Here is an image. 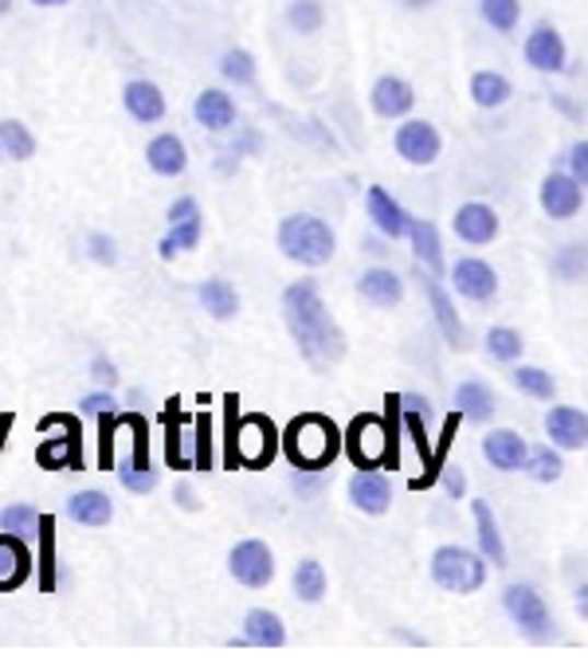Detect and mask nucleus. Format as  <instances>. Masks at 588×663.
<instances>
[{
    "label": "nucleus",
    "mask_w": 588,
    "mask_h": 663,
    "mask_svg": "<svg viewBox=\"0 0 588 663\" xmlns=\"http://www.w3.org/2000/svg\"><path fill=\"white\" fill-rule=\"evenodd\" d=\"M283 318H287L290 338L299 342L302 357L310 365H334L346 354V334L330 318L314 279H299L283 290Z\"/></svg>",
    "instance_id": "1"
},
{
    "label": "nucleus",
    "mask_w": 588,
    "mask_h": 663,
    "mask_svg": "<svg viewBox=\"0 0 588 663\" xmlns=\"http://www.w3.org/2000/svg\"><path fill=\"white\" fill-rule=\"evenodd\" d=\"M283 448H287V456H290V464H295V468L318 471V468H326V464H334V456H337V428L326 421V416L307 412V416H299V421L287 424Z\"/></svg>",
    "instance_id": "2"
},
{
    "label": "nucleus",
    "mask_w": 588,
    "mask_h": 663,
    "mask_svg": "<svg viewBox=\"0 0 588 663\" xmlns=\"http://www.w3.org/2000/svg\"><path fill=\"white\" fill-rule=\"evenodd\" d=\"M279 248L287 260H299L307 263V267H322V263H330V255H334L337 240L326 220H318V216L310 213H295L279 225Z\"/></svg>",
    "instance_id": "3"
},
{
    "label": "nucleus",
    "mask_w": 588,
    "mask_h": 663,
    "mask_svg": "<svg viewBox=\"0 0 588 663\" xmlns=\"http://www.w3.org/2000/svg\"><path fill=\"white\" fill-rule=\"evenodd\" d=\"M431 581L448 593H479L486 581V558L463 546H439L431 553Z\"/></svg>",
    "instance_id": "4"
},
{
    "label": "nucleus",
    "mask_w": 588,
    "mask_h": 663,
    "mask_svg": "<svg viewBox=\"0 0 588 663\" xmlns=\"http://www.w3.org/2000/svg\"><path fill=\"white\" fill-rule=\"evenodd\" d=\"M275 451H279L275 424L255 412V416H243V421L235 424V439L228 444L224 464L228 468H235V464H243V468H267L275 459Z\"/></svg>",
    "instance_id": "5"
},
{
    "label": "nucleus",
    "mask_w": 588,
    "mask_h": 663,
    "mask_svg": "<svg viewBox=\"0 0 588 663\" xmlns=\"http://www.w3.org/2000/svg\"><path fill=\"white\" fill-rule=\"evenodd\" d=\"M346 448L354 456L357 468H381V464H396V436L389 432V424L373 412H365L349 424Z\"/></svg>",
    "instance_id": "6"
},
{
    "label": "nucleus",
    "mask_w": 588,
    "mask_h": 663,
    "mask_svg": "<svg viewBox=\"0 0 588 663\" xmlns=\"http://www.w3.org/2000/svg\"><path fill=\"white\" fill-rule=\"evenodd\" d=\"M522 56L533 71L557 76V71H565V64H569V47H565V39H561V32L553 28L550 20H542V24H533L530 36H526Z\"/></svg>",
    "instance_id": "7"
},
{
    "label": "nucleus",
    "mask_w": 588,
    "mask_h": 663,
    "mask_svg": "<svg viewBox=\"0 0 588 663\" xmlns=\"http://www.w3.org/2000/svg\"><path fill=\"white\" fill-rule=\"evenodd\" d=\"M503 605H506V613H510V620L522 628L526 636L542 640V636L550 632V608H545V601L538 597V588H530V585H506Z\"/></svg>",
    "instance_id": "8"
},
{
    "label": "nucleus",
    "mask_w": 588,
    "mask_h": 663,
    "mask_svg": "<svg viewBox=\"0 0 588 663\" xmlns=\"http://www.w3.org/2000/svg\"><path fill=\"white\" fill-rule=\"evenodd\" d=\"M126 421H130L134 428V448H130V459L118 468V479L126 491H150V487L158 483V476H153L150 468V428H146V421H141L138 412H126Z\"/></svg>",
    "instance_id": "9"
},
{
    "label": "nucleus",
    "mask_w": 588,
    "mask_h": 663,
    "mask_svg": "<svg viewBox=\"0 0 588 663\" xmlns=\"http://www.w3.org/2000/svg\"><path fill=\"white\" fill-rule=\"evenodd\" d=\"M228 570H232V578L240 581V585L263 588L267 581L275 578V558L263 542L247 538V542H240L232 553H228Z\"/></svg>",
    "instance_id": "10"
},
{
    "label": "nucleus",
    "mask_w": 588,
    "mask_h": 663,
    "mask_svg": "<svg viewBox=\"0 0 588 663\" xmlns=\"http://www.w3.org/2000/svg\"><path fill=\"white\" fill-rule=\"evenodd\" d=\"M443 150L439 130L424 118H408L404 126H396V153H401L408 165H431Z\"/></svg>",
    "instance_id": "11"
},
{
    "label": "nucleus",
    "mask_w": 588,
    "mask_h": 663,
    "mask_svg": "<svg viewBox=\"0 0 588 663\" xmlns=\"http://www.w3.org/2000/svg\"><path fill=\"white\" fill-rule=\"evenodd\" d=\"M538 201H542L550 220H569V216H577L580 205H585V185H580L573 173H550V178L542 181Z\"/></svg>",
    "instance_id": "12"
},
{
    "label": "nucleus",
    "mask_w": 588,
    "mask_h": 663,
    "mask_svg": "<svg viewBox=\"0 0 588 663\" xmlns=\"http://www.w3.org/2000/svg\"><path fill=\"white\" fill-rule=\"evenodd\" d=\"M545 436H550L553 448L580 451L588 444V412L573 409V404H553L545 412Z\"/></svg>",
    "instance_id": "13"
},
{
    "label": "nucleus",
    "mask_w": 588,
    "mask_h": 663,
    "mask_svg": "<svg viewBox=\"0 0 588 663\" xmlns=\"http://www.w3.org/2000/svg\"><path fill=\"white\" fill-rule=\"evenodd\" d=\"M44 421L59 424L64 428V436L51 439V444H39L36 459L44 464V468H83V451H79V439H83V432H79V421L76 416H44Z\"/></svg>",
    "instance_id": "14"
},
{
    "label": "nucleus",
    "mask_w": 588,
    "mask_h": 663,
    "mask_svg": "<svg viewBox=\"0 0 588 663\" xmlns=\"http://www.w3.org/2000/svg\"><path fill=\"white\" fill-rule=\"evenodd\" d=\"M451 283H456L459 295L471 302H491L498 295L495 267L486 260H475V255H468V260H459L456 267H451Z\"/></svg>",
    "instance_id": "15"
},
{
    "label": "nucleus",
    "mask_w": 588,
    "mask_h": 663,
    "mask_svg": "<svg viewBox=\"0 0 588 663\" xmlns=\"http://www.w3.org/2000/svg\"><path fill=\"white\" fill-rule=\"evenodd\" d=\"M456 236L471 248H483L498 236V213L483 201H468V205L456 208V220H451Z\"/></svg>",
    "instance_id": "16"
},
{
    "label": "nucleus",
    "mask_w": 588,
    "mask_h": 663,
    "mask_svg": "<svg viewBox=\"0 0 588 663\" xmlns=\"http://www.w3.org/2000/svg\"><path fill=\"white\" fill-rule=\"evenodd\" d=\"M365 213H369V220H373L377 232L389 236V240H401V236L412 232V216L404 213V208L396 205L381 185H373L369 193H365Z\"/></svg>",
    "instance_id": "17"
},
{
    "label": "nucleus",
    "mask_w": 588,
    "mask_h": 663,
    "mask_svg": "<svg viewBox=\"0 0 588 663\" xmlns=\"http://www.w3.org/2000/svg\"><path fill=\"white\" fill-rule=\"evenodd\" d=\"M483 456H486V464L498 471H522L526 459H530V444H526V436H518V432L495 428V432H486Z\"/></svg>",
    "instance_id": "18"
},
{
    "label": "nucleus",
    "mask_w": 588,
    "mask_h": 663,
    "mask_svg": "<svg viewBox=\"0 0 588 663\" xmlns=\"http://www.w3.org/2000/svg\"><path fill=\"white\" fill-rule=\"evenodd\" d=\"M369 103L381 118H404V114L416 106V91H412L408 79L401 76H381L369 91Z\"/></svg>",
    "instance_id": "19"
},
{
    "label": "nucleus",
    "mask_w": 588,
    "mask_h": 663,
    "mask_svg": "<svg viewBox=\"0 0 588 663\" xmlns=\"http://www.w3.org/2000/svg\"><path fill=\"white\" fill-rule=\"evenodd\" d=\"M32 573V553L28 546H24V538L20 534H0V593H12V588H20L24 581H28Z\"/></svg>",
    "instance_id": "20"
},
{
    "label": "nucleus",
    "mask_w": 588,
    "mask_h": 663,
    "mask_svg": "<svg viewBox=\"0 0 588 663\" xmlns=\"http://www.w3.org/2000/svg\"><path fill=\"white\" fill-rule=\"evenodd\" d=\"M389 479L377 476L373 468H357V476L349 479V503L357 506V511L365 514H384L389 511Z\"/></svg>",
    "instance_id": "21"
},
{
    "label": "nucleus",
    "mask_w": 588,
    "mask_h": 663,
    "mask_svg": "<svg viewBox=\"0 0 588 663\" xmlns=\"http://www.w3.org/2000/svg\"><path fill=\"white\" fill-rule=\"evenodd\" d=\"M357 295H361L365 302H373V307H396V302L404 299V283L396 272H389V267H369V272H361V279H357Z\"/></svg>",
    "instance_id": "22"
},
{
    "label": "nucleus",
    "mask_w": 588,
    "mask_h": 663,
    "mask_svg": "<svg viewBox=\"0 0 588 663\" xmlns=\"http://www.w3.org/2000/svg\"><path fill=\"white\" fill-rule=\"evenodd\" d=\"M122 103H126L130 118L138 122H161V114H165V94L150 79H130L126 91H122Z\"/></svg>",
    "instance_id": "23"
},
{
    "label": "nucleus",
    "mask_w": 588,
    "mask_h": 663,
    "mask_svg": "<svg viewBox=\"0 0 588 663\" xmlns=\"http://www.w3.org/2000/svg\"><path fill=\"white\" fill-rule=\"evenodd\" d=\"M193 118L205 126V130L220 134L228 130L235 122V103H232V94L224 91H216V87H208V91L196 94V103H193Z\"/></svg>",
    "instance_id": "24"
},
{
    "label": "nucleus",
    "mask_w": 588,
    "mask_h": 663,
    "mask_svg": "<svg viewBox=\"0 0 588 663\" xmlns=\"http://www.w3.org/2000/svg\"><path fill=\"white\" fill-rule=\"evenodd\" d=\"M146 161H150V169L161 173V178H181L188 165V150L177 134H158V138L146 146Z\"/></svg>",
    "instance_id": "25"
},
{
    "label": "nucleus",
    "mask_w": 588,
    "mask_h": 663,
    "mask_svg": "<svg viewBox=\"0 0 588 663\" xmlns=\"http://www.w3.org/2000/svg\"><path fill=\"white\" fill-rule=\"evenodd\" d=\"M424 290H428V302H431V310H436L439 334L448 338L456 350H468V330H463V322H459L456 307H451V299H448V290L439 287L436 279H424Z\"/></svg>",
    "instance_id": "26"
},
{
    "label": "nucleus",
    "mask_w": 588,
    "mask_h": 663,
    "mask_svg": "<svg viewBox=\"0 0 588 663\" xmlns=\"http://www.w3.org/2000/svg\"><path fill=\"white\" fill-rule=\"evenodd\" d=\"M471 518H475V534H479V550L491 565H506V546H503V534H498L495 523V511L486 506V499L471 503Z\"/></svg>",
    "instance_id": "27"
},
{
    "label": "nucleus",
    "mask_w": 588,
    "mask_h": 663,
    "mask_svg": "<svg viewBox=\"0 0 588 663\" xmlns=\"http://www.w3.org/2000/svg\"><path fill=\"white\" fill-rule=\"evenodd\" d=\"M243 636L247 644L255 648H283L287 644V628H283L279 613H267V608H252L247 620H243Z\"/></svg>",
    "instance_id": "28"
},
{
    "label": "nucleus",
    "mask_w": 588,
    "mask_h": 663,
    "mask_svg": "<svg viewBox=\"0 0 588 663\" xmlns=\"http://www.w3.org/2000/svg\"><path fill=\"white\" fill-rule=\"evenodd\" d=\"M510 94H514L510 79L498 76V71H475L471 76V103L483 106V111H498Z\"/></svg>",
    "instance_id": "29"
},
{
    "label": "nucleus",
    "mask_w": 588,
    "mask_h": 663,
    "mask_svg": "<svg viewBox=\"0 0 588 663\" xmlns=\"http://www.w3.org/2000/svg\"><path fill=\"white\" fill-rule=\"evenodd\" d=\"M408 240H412V252H416V260H420L431 275L443 272V248H439V232H436V225H431V220H412Z\"/></svg>",
    "instance_id": "30"
},
{
    "label": "nucleus",
    "mask_w": 588,
    "mask_h": 663,
    "mask_svg": "<svg viewBox=\"0 0 588 663\" xmlns=\"http://www.w3.org/2000/svg\"><path fill=\"white\" fill-rule=\"evenodd\" d=\"M67 514L83 526H106L111 523L114 506L103 491H79V495H71V503H67Z\"/></svg>",
    "instance_id": "31"
},
{
    "label": "nucleus",
    "mask_w": 588,
    "mask_h": 663,
    "mask_svg": "<svg viewBox=\"0 0 588 663\" xmlns=\"http://www.w3.org/2000/svg\"><path fill=\"white\" fill-rule=\"evenodd\" d=\"M479 20L498 36H514L522 20V0H479Z\"/></svg>",
    "instance_id": "32"
},
{
    "label": "nucleus",
    "mask_w": 588,
    "mask_h": 663,
    "mask_svg": "<svg viewBox=\"0 0 588 663\" xmlns=\"http://www.w3.org/2000/svg\"><path fill=\"white\" fill-rule=\"evenodd\" d=\"M200 302H205V310L212 318H235V310H240V295H235L232 283L224 279H205L200 283Z\"/></svg>",
    "instance_id": "33"
},
{
    "label": "nucleus",
    "mask_w": 588,
    "mask_h": 663,
    "mask_svg": "<svg viewBox=\"0 0 588 663\" xmlns=\"http://www.w3.org/2000/svg\"><path fill=\"white\" fill-rule=\"evenodd\" d=\"M456 409L468 416V421H486L495 412V392L479 381H463L456 389Z\"/></svg>",
    "instance_id": "34"
},
{
    "label": "nucleus",
    "mask_w": 588,
    "mask_h": 663,
    "mask_svg": "<svg viewBox=\"0 0 588 663\" xmlns=\"http://www.w3.org/2000/svg\"><path fill=\"white\" fill-rule=\"evenodd\" d=\"M39 588H56V518L39 514Z\"/></svg>",
    "instance_id": "35"
},
{
    "label": "nucleus",
    "mask_w": 588,
    "mask_h": 663,
    "mask_svg": "<svg viewBox=\"0 0 588 663\" xmlns=\"http://www.w3.org/2000/svg\"><path fill=\"white\" fill-rule=\"evenodd\" d=\"M0 150H4L9 161H28L32 153H36V138L28 134L24 122L9 118V122H0Z\"/></svg>",
    "instance_id": "36"
},
{
    "label": "nucleus",
    "mask_w": 588,
    "mask_h": 663,
    "mask_svg": "<svg viewBox=\"0 0 588 663\" xmlns=\"http://www.w3.org/2000/svg\"><path fill=\"white\" fill-rule=\"evenodd\" d=\"M287 24H290V32H299V36H314V32H322V24H326L322 0H290Z\"/></svg>",
    "instance_id": "37"
},
{
    "label": "nucleus",
    "mask_w": 588,
    "mask_h": 663,
    "mask_svg": "<svg viewBox=\"0 0 588 663\" xmlns=\"http://www.w3.org/2000/svg\"><path fill=\"white\" fill-rule=\"evenodd\" d=\"M295 593H299V601H307V605H318V601L326 597V570H322L314 558L295 565Z\"/></svg>",
    "instance_id": "38"
},
{
    "label": "nucleus",
    "mask_w": 588,
    "mask_h": 663,
    "mask_svg": "<svg viewBox=\"0 0 588 663\" xmlns=\"http://www.w3.org/2000/svg\"><path fill=\"white\" fill-rule=\"evenodd\" d=\"M514 385H518L526 397H533V401H553V397H557V381H553L545 369H538V365H518V369H514Z\"/></svg>",
    "instance_id": "39"
},
{
    "label": "nucleus",
    "mask_w": 588,
    "mask_h": 663,
    "mask_svg": "<svg viewBox=\"0 0 588 663\" xmlns=\"http://www.w3.org/2000/svg\"><path fill=\"white\" fill-rule=\"evenodd\" d=\"M200 225H205L200 216L177 220V225H173V232H169L165 240H161V255H165V260H173L177 252H193L196 243H200Z\"/></svg>",
    "instance_id": "40"
},
{
    "label": "nucleus",
    "mask_w": 588,
    "mask_h": 663,
    "mask_svg": "<svg viewBox=\"0 0 588 663\" xmlns=\"http://www.w3.org/2000/svg\"><path fill=\"white\" fill-rule=\"evenodd\" d=\"M220 76L235 87H247L255 79V59L252 52H243V47H228L224 59H220Z\"/></svg>",
    "instance_id": "41"
},
{
    "label": "nucleus",
    "mask_w": 588,
    "mask_h": 663,
    "mask_svg": "<svg viewBox=\"0 0 588 663\" xmlns=\"http://www.w3.org/2000/svg\"><path fill=\"white\" fill-rule=\"evenodd\" d=\"M486 354L495 357V362H518V354H522V334L510 327L486 330Z\"/></svg>",
    "instance_id": "42"
},
{
    "label": "nucleus",
    "mask_w": 588,
    "mask_h": 663,
    "mask_svg": "<svg viewBox=\"0 0 588 663\" xmlns=\"http://www.w3.org/2000/svg\"><path fill=\"white\" fill-rule=\"evenodd\" d=\"M526 471H530V479H538V483H557L561 479V456L550 448H533L530 459H526Z\"/></svg>",
    "instance_id": "43"
},
{
    "label": "nucleus",
    "mask_w": 588,
    "mask_h": 663,
    "mask_svg": "<svg viewBox=\"0 0 588 663\" xmlns=\"http://www.w3.org/2000/svg\"><path fill=\"white\" fill-rule=\"evenodd\" d=\"M0 526L9 534H20V538H28V534H39V514L32 506L16 503V506H4L0 511Z\"/></svg>",
    "instance_id": "44"
},
{
    "label": "nucleus",
    "mask_w": 588,
    "mask_h": 663,
    "mask_svg": "<svg viewBox=\"0 0 588 663\" xmlns=\"http://www.w3.org/2000/svg\"><path fill=\"white\" fill-rule=\"evenodd\" d=\"M118 416H114V412H103V416H99V468L103 471H111V464H114V436H118Z\"/></svg>",
    "instance_id": "45"
},
{
    "label": "nucleus",
    "mask_w": 588,
    "mask_h": 663,
    "mask_svg": "<svg viewBox=\"0 0 588 663\" xmlns=\"http://www.w3.org/2000/svg\"><path fill=\"white\" fill-rule=\"evenodd\" d=\"M196 468L200 471H212V421H208V412L196 416Z\"/></svg>",
    "instance_id": "46"
},
{
    "label": "nucleus",
    "mask_w": 588,
    "mask_h": 663,
    "mask_svg": "<svg viewBox=\"0 0 588 663\" xmlns=\"http://www.w3.org/2000/svg\"><path fill=\"white\" fill-rule=\"evenodd\" d=\"M177 421H181V409H177V404H165V456H169V464H173V468H185Z\"/></svg>",
    "instance_id": "47"
},
{
    "label": "nucleus",
    "mask_w": 588,
    "mask_h": 663,
    "mask_svg": "<svg viewBox=\"0 0 588 663\" xmlns=\"http://www.w3.org/2000/svg\"><path fill=\"white\" fill-rule=\"evenodd\" d=\"M557 272L565 275V279H577V275H585V248H580V243H569V248H561Z\"/></svg>",
    "instance_id": "48"
},
{
    "label": "nucleus",
    "mask_w": 588,
    "mask_h": 663,
    "mask_svg": "<svg viewBox=\"0 0 588 663\" xmlns=\"http://www.w3.org/2000/svg\"><path fill=\"white\" fill-rule=\"evenodd\" d=\"M565 161H569V173H573V178H577L580 185L588 188V141H577V146H573L569 158H565Z\"/></svg>",
    "instance_id": "49"
},
{
    "label": "nucleus",
    "mask_w": 588,
    "mask_h": 663,
    "mask_svg": "<svg viewBox=\"0 0 588 663\" xmlns=\"http://www.w3.org/2000/svg\"><path fill=\"white\" fill-rule=\"evenodd\" d=\"M79 409L91 412V416H103V412H114L118 404H114V397H106V392H91V397L79 401Z\"/></svg>",
    "instance_id": "50"
},
{
    "label": "nucleus",
    "mask_w": 588,
    "mask_h": 663,
    "mask_svg": "<svg viewBox=\"0 0 588 663\" xmlns=\"http://www.w3.org/2000/svg\"><path fill=\"white\" fill-rule=\"evenodd\" d=\"M91 255L99 263H114L118 260V248H114L111 236H91Z\"/></svg>",
    "instance_id": "51"
},
{
    "label": "nucleus",
    "mask_w": 588,
    "mask_h": 663,
    "mask_svg": "<svg viewBox=\"0 0 588 663\" xmlns=\"http://www.w3.org/2000/svg\"><path fill=\"white\" fill-rule=\"evenodd\" d=\"M91 377L99 385H118V369H114V362H106V357H94V362H91Z\"/></svg>",
    "instance_id": "52"
},
{
    "label": "nucleus",
    "mask_w": 588,
    "mask_h": 663,
    "mask_svg": "<svg viewBox=\"0 0 588 663\" xmlns=\"http://www.w3.org/2000/svg\"><path fill=\"white\" fill-rule=\"evenodd\" d=\"M188 216H200V213H196V201H193V196H181V201H173V208H169V225H177V220H188Z\"/></svg>",
    "instance_id": "53"
},
{
    "label": "nucleus",
    "mask_w": 588,
    "mask_h": 663,
    "mask_svg": "<svg viewBox=\"0 0 588 663\" xmlns=\"http://www.w3.org/2000/svg\"><path fill=\"white\" fill-rule=\"evenodd\" d=\"M459 421H463V412L456 409V416H451V421H448V428H443V444H439V448H448V439L456 436ZM436 464H439V451H436V456H431V471H428V483H431V479H436Z\"/></svg>",
    "instance_id": "54"
},
{
    "label": "nucleus",
    "mask_w": 588,
    "mask_h": 663,
    "mask_svg": "<svg viewBox=\"0 0 588 663\" xmlns=\"http://www.w3.org/2000/svg\"><path fill=\"white\" fill-rule=\"evenodd\" d=\"M443 487H448V495H463L468 491V479H463V471L459 468H448V476H443Z\"/></svg>",
    "instance_id": "55"
},
{
    "label": "nucleus",
    "mask_w": 588,
    "mask_h": 663,
    "mask_svg": "<svg viewBox=\"0 0 588 663\" xmlns=\"http://www.w3.org/2000/svg\"><path fill=\"white\" fill-rule=\"evenodd\" d=\"M173 495H177V503L185 506V511H196V506H200V503H196L193 487H188V483H177V491H173Z\"/></svg>",
    "instance_id": "56"
},
{
    "label": "nucleus",
    "mask_w": 588,
    "mask_h": 663,
    "mask_svg": "<svg viewBox=\"0 0 588 663\" xmlns=\"http://www.w3.org/2000/svg\"><path fill=\"white\" fill-rule=\"evenodd\" d=\"M396 4H401V9H408V12H424V9H431L436 0H396Z\"/></svg>",
    "instance_id": "57"
},
{
    "label": "nucleus",
    "mask_w": 588,
    "mask_h": 663,
    "mask_svg": "<svg viewBox=\"0 0 588 663\" xmlns=\"http://www.w3.org/2000/svg\"><path fill=\"white\" fill-rule=\"evenodd\" d=\"M573 597H577V613L588 620V585H580L577 593H573Z\"/></svg>",
    "instance_id": "58"
},
{
    "label": "nucleus",
    "mask_w": 588,
    "mask_h": 663,
    "mask_svg": "<svg viewBox=\"0 0 588 663\" xmlns=\"http://www.w3.org/2000/svg\"><path fill=\"white\" fill-rule=\"evenodd\" d=\"M553 103H557V106H561V111H565V114H573V118H580V111H577V106L569 103V99H565V94H553Z\"/></svg>",
    "instance_id": "59"
},
{
    "label": "nucleus",
    "mask_w": 588,
    "mask_h": 663,
    "mask_svg": "<svg viewBox=\"0 0 588 663\" xmlns=\"http://www.w3.org/2000/svg\"><path fill=\"white\" fill-rule=\"evenodd\" d=\"M9 428H12V416H0V451H4V439H9Z\"/></svg>",
    "instance_id": "60"
},
{
    "label": "nucleus",
    "mask_w": 588,
    "mask_h": 663,
    "mask_svg": "<svg viewBox=\"0 0 588 663\" xmlns=\"http://www.w3.org/2000/svg\"><path fill=\"white\" fill-rule=\"evenodd\" d=\"M32 4H39V9H59V4H67V0H32Z\"/></svg>",
    "instance_id": "61"
},
{
    "label": "nucleus",
    "mask_w": 588,
    "mask_h": 663,
    "mask_svg": "<svg viewBox=\"0 0 588 663\" xmlns=\"http://www.w3.org/2000/svg\"><path fill=\"white\" fill-rule=\"evenodd\" d=\"M12 9V0H0V12H9Z\"/></svg>",
    "instance_id": "62"
},
{
    "label": "nucleus",
    "mask_w": 588,
    "mask_h": 663,
    "mask_svg": "<svg viewBox=\"0 0 588 663\" xmlns=\"http://www.w3.org/2000/svg\"><path fill=\"white\" fill-rule=\"evenodd\" d=\"M0 158H4V150H0Z\"/></svg>",
    "instance_id": "63"
}]
</instances>
